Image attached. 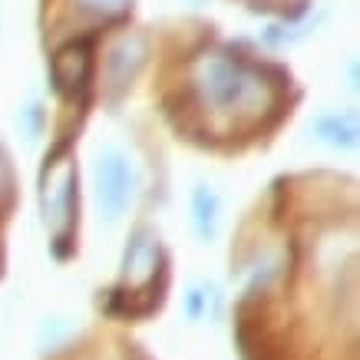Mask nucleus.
<instances>
[{
	"label": "nucleus",
	"instance_id": "4",
	"mask_svg": "<svg viewBox=\"0 0 360 360\" xmlns=\"http://www.w3.org/2000/svg\"><path fill=\"white\" fill-rule=\"evenodd\" d=\"M11 188H13V172H11V162H7L4 149H0V202L11 198Z\"/></svg>",
	"mask_w": 360,
	"mask_h": 360
},
{
	"label": "nucleus",
	"instance_id": "3",
	"mask_svg": "<svg viewBox=\"0 0 360 360\" xmlns=\"http://www.w3.org/2000/svg\"><path fill=\"white\" fill-rule=\"evenodd\" d=\"M56 60H63V63H70V77L56 79V86L60 89H73V86H83V79H86V46H66V50H60L56 53Z\"/></svg>",
	"mask_w": 360,
	"mask_h": 360
},
{
	"label": "nucleus",
	"instance_id": "2",
	"mask_svg": "<svg viewBox=\"0 0 360 360\" xmlns=\"http://www.w3.org/2000/svg\"><path fill=\"white\" fill-rule=\"evenodd\" d=\"M132 195V172L129 162L120 153L99 155L96 162V198L106 219H120L126 202Z\"/></svg>",
	"mask_w": 360,
	"mask_h": 360
},
{
	"label": "nucleus",
	"instance_id": "1",
	"mask_svg": "<svg viewBox=\"0 0 360 360\" xmlns=\"http://www.w3.org/2000/svg\"><path fill=\"white\" fill-rule=\"evenodd\" d=\"M198 86L205 93V99H212L221 110H231V106H245L251 99V93L258 89V79L251 77L245 66H238L229 56H212L202 63V73H198Z\"/></svg>",
	"mask_w": 360,
	"mask_h": 360
}]
</instances>
